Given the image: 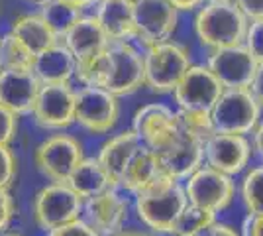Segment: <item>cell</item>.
<instances>
[{
  "instance_id": "1",
  "label": "cell",
  "mask_w": 263,
  "mask_h": 236,
  "mask_svg": "<svg viewBox=\"0 0 263 236\" xmlns=\"http://www.w3.org/2000/svg\"><path fill=\"white\" fill-rule=\"evenodd\" d=\"M224 87L214 77L209 65L193 63L185 77L173 90V99L177 104V113L181 114L189 124H193L197 130L209 136L212 132L210 114L216 101L220 99Z\"/></svg>"
},
{
  "instance_id": "2",
  "label": "cell",
  "mask_w": 263,
  "mask_h": 236,
  "mask_svg": "<svg viewBox=\"0 0 263 236\" xmlns=\"http://www.w3.org/2000/svg\"><path fill=\"white\" fill-rule=\"evenodd\" d=\"M134 197L138 219L154 232L175 228L179 216L189 205L185 185L169 175H159Z\"/></svg>"
},
{
  "instance_id": "3",
  "label": "cell",
  "mask_w": 263,
  "mask_h": 236,
  "mask_svg": "<svg viewBox=\"0 0 263 236\" xmlns=\"http://www.w3.org/2000/svg\"><path fill=\"white\" fill-rule=\"evenodd\" d=\"M204 138L200 130L181 116V122L154 150L163 175L185 181L200 166H204Z\"/></svg>"
},
{
  "instance_id": "4",
  "label": "cell",
  "mask_w": 263,
  "mask_h": 236,
  "mask_svg": "<svg viewBox=\"0 0 263 236\" xmlns=\"http://www.w3.org/2000/svg\"><path fill=\"white\" fill-rule=\"evenodd\" d=\"M248 24V18L240 12L236 2L206 0L195 16V34L200 44L214 51L243 44Z\"/></svg>"
},
{
  "instance_id": "5",
  "label": "cell",
  "mask_w": 263,
  "mask_h": 236,
  "mask_svg": "<svg viewBox=\"0 0 263 236\" xmlns=\"http://www.w3.org/2000/svg\"><path fill=\"white\" fill-rule=\"evenodd\" d=\"M191 65V51L179 42L169 40L163 44L149 45L143 53L145 87L159 95L173 93Z\"/></svg>"
},
{
  "instance_id": "6",
  "label": "cell",
  "mask_w": 263,
  "mask_h": 236,
  "mask_svg": "<svg viewBox=\"0 0 263 236\" xmlns=\"http://www.w3.org/2000/svg\"><path fill=\"white\" fill-rule=\"evenodd\" d=\"M99 87L118 99L130 97L145 87L143 56L132 42H112L108 45Z\"/></svg>"
},
{
  "instance_id": "7",
  "label": "cell",
  "mask_w": 263,
  "mask_h": 236,
  "mask_svg": "<svg viewBox=\"0 0 263 236\" xmlns=\"http://www.w3.org/2000/svg\"><path fill=\"white\" fill-rule=\"evenodd\" d=\"M261 118V106L250 89H224L216 101L210 126L212 132L246 136L255 130Z\"/></svg>"
},
{
  "instance_id": "8",
  "label": "cell",
  "mask_w": 263,
  "mask_h": 236,
  "mask_svg": "<svg viewBox=\"0 0 263 236\" xmlns=\"http://www.w3.org/2000/svg\"><path fill=\"white\" fill-rule=\"evenodd\" d=\"M83 205L85 201L67 183H47L33 197V221L42 230L51 232L81 219Z\"/></svg>"
},
{
  "instance_id": "9",
  "label": "cell",
  "mask_w": 263,
  "mask_h": 236,
  "mask_svg": "<svg viewBox=\"0 0 263 236\" xmlns=\"http://www.w3.org/2000/svg\"><path fill=\"white\" fill-rule=\"evenodd\" d=\"M85 157L83 144L71 134L47 136L33 152V164L51 183H67L71 173Z\"/></svg>"
},
{
  "instance_id": "10",
  "label": "cell",
  "mask_w": 263,
  "mask_h": 236,
  "mask_svg": "<svg viewBox=\"0 0 263 236\" xmlns=\"http://www.w3.org/2000/svg\"><path fill=\"white\" fill-rule=\"evenodd\" d=\"M120 118V102L100 87H81L75 101V124L90 134H108Z\"/></svg>"
},
{
  "instance_id": "11",
  "label": "cell",
  "mask_w": 263,
  "mask_h": 236,
  "mask_svg": "<svg viewBox=\"0 0 263 236\" xmlns=\"http://www.w3.org/2000/svg\"><path fill=\"white\" fill-rule=\"evenodd\" d=\"M183 185L189 203L198 205L214 214L226 211L236 197L234 179L209 166H200L195 173L186 177Z\"/></svg>"
},
{
  "instance_id": "12",
  "label": "cell",
  "mask_w": 263,
  "mask_h": 236,
  "mask_svg": "<svg viewBox=\"0 0 263 236\" xmlns=\"http://www.w3.org/2000/svg\"><path fill=\"white\" fill-rule=\"evenodd\" d=\"M75 101L77 90L71 87V83L42 85L32 111L33 120L44 130L63 132L75 124Z\"/></svg>"
},
{
  "instance_id": "13",
  "label": "cell",
  "mask_w": 263,
  "mask_h": 236,
  "mask_svg": "<svg viewBox=\"0 0 263 236\" xmlns=\"http://www.w3.org/2000/svg\"><path fill=\"white\" fill-rule=\"evenodd\" d=\"M136 40L145 47L169 42L179 24V10L169 0H134Z\"/></svg>"
},
{
  "instance_id": "14",
  "label": "cell",
  "mask_w": 263,
  "mask_h": 236,
  "mask_svg": "<svg viewBox=\"0 0 263 236\" xmlns=\"http://www.w3.org/2000/svg\"><path fill=\"white\" fill-rule=\"evenodd\" d=\"M252 144L246 136L210 132L204 138V164L226 175H238L250 166Z\"/></svg>"
},
{
  "instance_id": "15",
  "label": "cell",
  "mask_w": 263,
  "mask_h": 236,
  "mask_svg": "<svg viewBox=\"0 0 263 236\" xmlns=\"http://www.w3.org/2000/svg\"><path fill=\"white\" fill-rule=\"evenodd\" d=\"M257 67L259 63L243 44L214 49L209 57V69L224 89H250Z\"/></svg>"
},
{
  "instance_id": "16",
  "label": "cell",
  "mask_w": 263,
  "mask_h": 236,
  "mask_svg": "<svg viewBox=\"0 0 263 236\" xmlns=\"http://www.w3.org/2000/svg\"><path fill=\"white\" fill-rule=\"evenodd\" d=\"M130 205L128 199L116 191V187H110L97 197H90L83 205V219L92 226L99 234L114 236L124 230L128 221Z\"/></svg>"
},
{
  "instance_id": "17",
  "label": "cell",
  "mask_w": 263,
  "mask_h": 236,
  "mask_svg": "<svg viewBox=\"0 0 263 236\" xmlns=\"http://www.w3.org/2000/svg\"><path fill=\"white\" fill-rule=\"evenodd\" d=\"M42 83L32 69L2 67L0 71V104L16 116L32 114Z\"/></svg>"
},
{
  "instance_id": "18",
  "label": "cell",
  "mask_w": 263,
  "mask_h": 236,
  "mask_svg": "<svg viewBox=\"0 0 263 236\" xmlns=\"http://www.w3.org/2000/svg\"><path fill=\"white\" fill-rule=\"evenodd\" d=\"M181 122V114L161 102L140 106L132 118V130L140 136L145 146L155 150Z\"/></svg>"
},
{
  "instance_id": "19",
  "label": "cell",
  "mask_w": 263,
  "mask_h": 236,
  "mask_svg": "<svg viewBox=\"0 0 263 236\" xmlns=\"http://www.w3.org/2000/svg\"><path fill=\"white\" fill-rule=\"evenodd\" d=\"M65 47L71 51V56L75 57L77 65H85L88 61L97 59L102 56L108 45L112 44L108 40L106 32L102 30V26L95 16H83L61 40Z\"/></svg>"
},
{
  "instance_id": "20",
  "label": "cell",
  "mask_w": 263,
  "mask_h": 236,
  "mask_svg": "<svg viewBox=\"0 0 263 236\" xmlns=\"http://www.w3.org/2000/svg\"><path fill=\"white\" fill-rule=\"evenodd\" d=\"M95 18L110 42L136 40V4L134 0H99Z\"/></svg>"
},
{
  "instance_id": "21",
  "label": "cell",
  "mask_w": 263,
  "mask_h": 236,
  "mask_svg": "<svg viewBox=\"0 0 263 236\" xmlns=\"http://www.w3.org/2000/svg\"><path fill=\"white\" fill-rule=\"evenodd\" d=\"M142 144L143 142L140 140V136L130 128V130H122L118 134H114L100 146L99 161L106 171L112 187L118 189L120 177L128 166V161H130V157Z\"/></svg>"
},
{
  "instance_id": "22",
  "label": "cell",
  "mask_w": 263,
  "mask_h": 236,
  "mask_svg": "<svg viewBox=\"0 0 263 236\" xmlns=\"http://www.w3.org/2000/svg\"><path fill=\"white\" fill-rule=\"evenodd\" d=\"M75 57L71 56L63 42H57L35 56L32 71L42 85H59L71 83V79L75 77Z\"/></svg>"
},
{
  "instance_id": "23",
  "label": "cell",
  "mask_w": 263,
  "mask_h": 236,
  "mask_svg": "<svg viewBox=\"0 0 263 236\" xmlns=\"http://www.w3.org/2000/svg\"><path fill=\"white\" fill-rule=\"evenodd\" d=\"M159 175H163V173H161V168H159V161L155 157L154 150H149L145 144H142L130 157L128 166L122 173L118 187L136 195L142 189H145L147 185H152Z\"/></svg>"
},
{
  "instance_id": "24",
  "label": "cell",
  "mask_w": 263,
  "mask_h": 236,
  "mask_svg": "<svg viewBox=\"0 0 263 236\" xmlns=\"http://www.w3.org/2000/svg\"><path fill=\"white\" fill-rule=\"evenodd\" d=\"M8 34L16 38L33 57L59 42L47 22L42 18V14H20L12 22Z\"/></svg>"
},
{
  "instance_id": "25",
  "label": "cell",
  "mask_w": 263,
  "mask_h": 236,
  "mask_svg": "<svg viewBox=\"0 0 263 236\" xmlns=\"http://www.w3.org/2000/svg\"><path fill=\"white\" fill-rule=\"evenodd\" d=\"M67 185L77 193L83 201H87L90 197H97L100 193L112 187L106 171L99 161V157H83V161L79 164L75 171L71 173V177L67 181Z\"/></svg>"
},
{
  "instance_id": "26",
  "label": "cell",
  "mask_w": 263,
  "mask_h": 236,
  "mask_svg": "<svg viewBox=\"0 0 263 236\" xmlns=\"http://www.w3.org/2000/svg\"><path fill=\"white\" fill-rule=\"evenodd\" d=\"M40 14L47 22V26L51 28V32L57 35L59 42L83 18V10L65 2V0H44L40 4Z\"/></svg>"
},
{
  "instance_id": "27",
  "label": "cell",
  "mask_w": 263,
  "mask_h": 236,
  "mask_svg": "<svg viewBox=\"0 0 263 236\" xmlns=\"http://www.w3.org/2000/svg\"><path fill=\"white\" fill-rule=\"evenodd\" d=\"M241 201L248 213L263 214V166L252 168L241 181Z\"/></svg>"
},
{
  "instance_id": "28",
  "label": "cell",
  "mask_w": 263,
  "mask_h": 236,
  "mask_svg": "<svg viewBox=\"0 0 263 236\" xmlns=\"http://www.w3.org/2000/svg\"><path fill=\"white\" fill-rule=\"evenodd\" d=\"M214 221H216V214L214 213H210V211L198 207V205L189 203L185 207V211L179 216V221H177L175 230H179L181 234H185V236H193V234H197L198 230L210 226Z\"/></svg>"
},
{
  "instance_id": "29",
  "label": "cell",
  "mask_w": 263,
  "mask_h": 236,
  "mask_svg": "<svg viewBox=\"0 0 263 236\" xmlns=\"http://www.w3.org/2000/svg\"><path fill=\"white\" fill-rule=\"evenodd\" d=\"M2 51H4V67L32 69L35 57L10 34L2 35Z\"/></svg>"
},
{
  "instance_id": "30",
  "label": "cell",
  "mask_w": 263,
  "mask_h": 236,
  "mask_svg": "<svg viewBox=\"0 0 263 236\" xmlns=\"http://www.w3.org/2000/svg\"><path fill=\"white\" fill-rule=\"evenodd\" d=\"M18 175V159L10 146H0V189H10Z\"/></svg>"
},
{
  "instance_id": "31",
  "label": "cell",
  "mask_w": 263,
  "mask_h": 236,
  "mask_svg": "<svg viewBox=\"0 0 263 236\" xmlns=\"http://www.w3.org/2000/svg\"><path fill=\"white\" fill-rule=\"evenodd\" d=\"M243 45L255 57L257 63H263V18L248 24V32H246Z\"/></svg>"
},
{
  "instance_id": "32",
  "label": "cell",
  "mask_w": 263,
  "mask_h": 236,
  "mask_svg": "<svg viewBox=\"0 0 263 236\" xmlns=\"http://www.w3.org/2000/svg\"><path fill=\"white\" fill-rule=\"evenodd\" d=\"M18 118L8 111L4 104H0V146H12V142L18 136Z\"/></svg>"
},
{
  "instance_id": "33",
  "label": "cell",
  "mask_w": 263,
  "mask_h": 236,
  "mask_svg": "<svg viewBox=\"0 0 263 236\" xmlns=\"http://www.w3.org/2000/svg\"><path fill=\"white\" fill-rule=\"evenodd\" d=\"M47 236H102V234H99V232L81 216V219L69 223V225H63V226H59V228H55V230H51V232H47Z\"/></svg>"
},
{
  "instance_id": "34",
  "label": "cell",
  "mask_w": 263,
  "mask_h": 236,
  "mask_svg": "<svg viewBox=\"0 0 263 236\" xmlns=\"http://www.w3.org/2000/svg\"><path fill=\"white\" fill-rule=\"evenodd\" d=\"M14 214H16V205L10 189H0V234L6 232Z\"/></svg>"
},
{
  "instance_id": "35",
  "label": "cell",
  "mask_w": 263,
  "mask_h": 236,
  "mask_svg": "<svg viewBox=\"0 0 263 236\" xmlns=\"http://www.w3.org/2000/svg\"><path fill=\"white\" fill-rule=\"evenodd\" d=\"M240 12L248 18V22L263 18V0H234Z\"/></svg>"
},
{
  "instance_id": "36",
  "label": "cell",
  "mask_w": 263,
  "mask_h": 236,
  "mask_svg": "<svg viewBox=\"0 0 263 236\" xmlns=\"http://www.w3.org/2000/svg\"><path fill=\"white\" fill-rule=\"evenodd\" d=\"M240 236H263V214L248 213V216L241 223Z\"/></svg>"
},
{
  "instance_id": "37",
  "label": "cell",
  "mask_w": 263,
  "mask_h": 236,
  "mask_svg": "<svg viewBox=\"0 0 263 236\" xmlns=\"http://www.w3.org/2000/svg\"><path fill=\"white\" fill-rule=\"evenodd\" d=\"M193 236H240V232H238L232 225L214 221L210 226L202 228V230H198L197 234H193Z\"/></svg>"
},
{
  "instance_id": "38",
  "label": "cell",
  "mask_w": 263,
  "mask_h": 236,
  "mask_svg": "<svg viewBox=\"0 0 263 236\" xmlns=\"http://www.w3.org/2000/svg\"><path fill=\"white\" fill-rule=\"evenodd\" d=\"M250 90H252V95L255 97V101L259 102V106L263 108V63H259V67L255 71V77L252 81Z\"/></svg>"
},
{
  "instance_id": "39",
  "label": "cell",
  "mask_w": 263,
  "mask_h": 236,
  "mask_svg": "<svg viewBox=\"0 0 263 236\" xmlns=\"http://www.w3.org/2000/svg\"><path fill=\"white\" fill-rule=\"evenodd\" d=\"M179 12H189V10H197L204 4V0H169Z\"/></svg>"
},
{
  "instance_id": "40",
  "label": "cell",
  "mask_w": 263,
  "mask_h": 236,
  "mask_svg": "<svg viewBox=\"0 0 263 236\" xmlns=\"http://www.w3.org/2000/svg\"><path fill=\"white\" fill-rule=\"evenodd\" d=\"M253 150H257V154L263 157V116L253 130Z\"/></svg>"
},
{
  "instance_id": "41",
  "label": "cell",
  "mask_w": 263,
  "mask_h": 236,
  "mask_svg": "<svg viewBox=\"0 0 263 236\" xmlns=\"http://www.w3.org/2000/svg\"><path fill=\"white\" fill-rule=\"evenodd\" d=\"M69 4H73V6H77V8H87V6H92V4H97L99 0H65Z\"/></svg>"
},
{
  "instance_id": "42",
  "label": "cell",
  "mask_w": 263,
  "mask_h": 236,
  "mask_svg": "<svg viewBox=\"0 0 263 236\" xmlns=\"http://www.w3.org/2000/svg\"><path fill=\"white\" fill-rule=\"evenodd\" d=\"M152 236H185V234H181L179 230L171 228V230H159V232H154Z\"/></svg>"
},
{
  "instance_id": "43",
  "label": "cell",
  "mask_w": 263,
  "mask_h": 236,
  "mask_svg": "<svg viewBox=\"0 0 263 236\" xmlns=\"http://www.w3.org/2000/svg\"><path fill=\"white\" fill-rule=\"evenodd\" d=\"M114 236H147V234L138 232V230H122V232H118V234H114Z\"/></svg>"
},
{
  "instance_id": "44",
  "label": "cell",
  "mask_w": 263,
  "mask_h": 236,
  "mask_svg": "<svg viewBox=\"0 0 263 236\" xmlns=\"http://www.w3.org/2000/svg\"><path fill=\"white\" fill-rule=\"evenodd\" d=\"M4 67V51H2V38H0V71Z\"/></svg>"
},
{
  "instance_id": "45",
  "label": "cell",
  "mask_w": 263,
  "mask_h": 236,
  "mask_svg": "<svg viewBox=\"0 0 263 236\" xmlns=\"http://www.w3.org/2000/svg\"><path fill=\"white\" fill-rule=\"evenodd\" d=\"M0 236H22V234H16V232H2Z\"/></svg>"
},
{
  "instance_id": "46",
  "label": "cell",
  "mask_w": 263,
  "mask_h": 236,
  "mask_svg": "<svg viewBox=\"0 0 263 236\" xmlns=\"http://www.w3.org/2000/svg\"><path fill=\"white\" fill-rule=\"evenodd\" d=\"M212 2H234V0H212Z\"/></svg>"
},
{
  "instance_id": "47",
  "label": "cell",
  "mask_w": 263,
  "mask_h": 236,
  "mask_svg": "<svg viewBox=\"0 0 263 236\" xmlns=\"http://www.w3.org/2000/svg\"><path fill=\"white\" fill-rule=\"evenodd\" d=\"M28 2H37V4H42L44 0H28Z\"/></svg>"
}]
</instances>
